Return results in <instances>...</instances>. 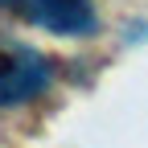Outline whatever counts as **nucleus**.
I'll use <instances>...</instances> for the list:
<instances>
[{
  "instance_id": "nucleus-2",
  "label": "nucleus",
  "mask_w": 148,
  "mask_h": 148,
  "mask_svg": "<svg viewBox=\"0 0 148 148\" xmlns=\"http://www.w3.org/2000/svg\"><path fill=\"white\" fill-rule=\"evenodd\" d=\"M49 82H53V66L45 53L29 45L0 53V107H25L37 95H45Z\"/></svg>"
},
{
  "instance_id": "nucleus-1",
  "label": "nucleus",
  "mask_w": 148,
  "mask_h": 148,
  "mask_svg": "<svg viewBox=\"0 0 148 148\" xmlns=\"http://www.w3.org/2000/svg\"><path fill=\"white\" fill-rule=\"evenodd\" d=\"M0 8L53 37H90L99 29V12L90 0H0Z\"/></svg>"
}]
</instances>
